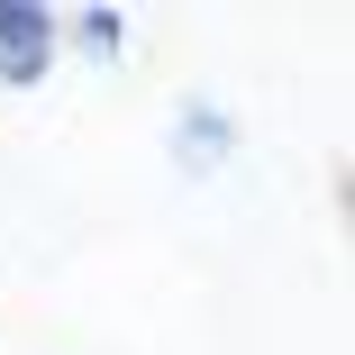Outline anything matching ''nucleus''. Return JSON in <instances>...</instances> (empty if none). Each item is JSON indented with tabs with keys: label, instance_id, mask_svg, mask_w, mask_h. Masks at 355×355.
I'll list each match as a JSON object with an SVG mask.
<instances>
[{
	"label": "nucleus",
	"instance_id": "obj_2",
	"mask_svg": "<svg viewBox=\"0 0 355 355\" xmlns=\"http://www.w3.org/2000/svg\"><path fill=\"white\" fill-rule=\"evenodd\" d=\"M228 146H237V119H228V110H209V101H191V110L173 119V155H182L191 173H209V164H219Z\"/></svg>",
	"mask_w": 355,
	"mask_h": 355
},
{
	"label": "nucleus",
	"instance_id": "obj_1",
	"mask_svg": "<svg viewBox=\"0 0 355 355\" xmlns=\"http://www.w3.org/2000/svg\"><path fill=\"white\" fill-rule=\"evenodd\" d=\"M64 55V10H46V0H0V83L28 92L55 73Z\"/></svg>",
	"mask_w": 355,
	"mask_h": 355
},
{
	"label": "nucleus",
	"instance_id": "obj_3",
	"mask_svg": "<svg viewBox=\"0 0 355 355\" xmlns=\"http://www.w3.org/2000/svg\"><path fill=\"white\" fill-rule=\"evenodd\" d=\"M64 28H73V46H83V55H101V64L128 46V10H83V19H64Z\"/></svg>",
	"mask_w": 355,
	"mask_h": 355
}]
</instances>
